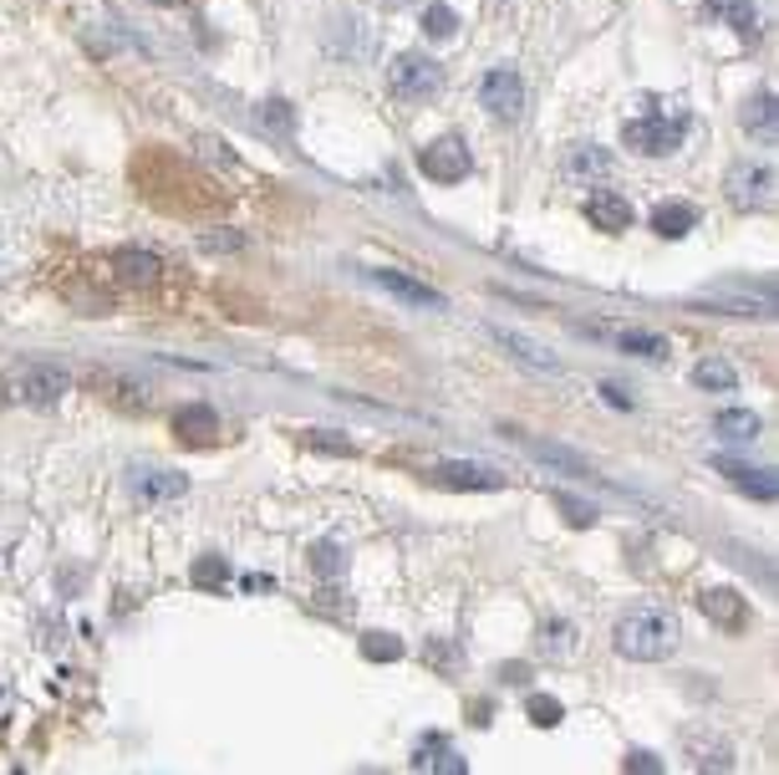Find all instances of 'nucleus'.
Segmentation results:
<instances>
[{
  "label": "nucleus",
  "mask_w": 779,
  "mask_h": 775,
  "mask_svg": "<svg viewBox=\"0 0 779 775\" xmlns=\"http://www.w3.org/2000/svg\"><path fill=\"white\" fill-rule=\"evenodd\" d=\"M413 771H444V775H464L469 765L454 750H448V740L444 735H429V740H418V750H413Z\"/></svg>",
  "instance_id": "nucleus-16"
},
{
  "label": "nucleus",
  "mask_w": 779,
  "mask_h": 775,
  "mask_svg": "<svg viewBox=\"0 0 779 775\" xmlns=\"http://www.w3.org/2000/svg\"><path fill=\"white\" fill-rule=\"evenodd\" d=\"M489 338L505 347V353L514 357V363H525V368H535V372H561V363L540 347V342H531V338H520V332H505V327H489Z\"/></svg>",
  "instance_id": "nucleus-12"
},
{
  "label": "nucleus",
  "mask_w": 779,
  "mask_h": 775,
  "mask_svg": "<svg viewBox=\"0 0 779 775\" xmlns=\"http://www.w3.org/2000/svg\"><path fill=\"white\" fill-rule=\"evenodd\" d=\"M525 449H531L540 465H555V470H571V474H591V465L576 459L571 449H561V444H535V439H525Z\"/></svg>",
  "instance_id": "nucleus-24"
},
{
  "label": "nucleus",
  "mask_w": 779,
  "mask_h": 775,
  "mask_svg": "<svg viewBox=\"0 0 779 775\" xmlns=\"http://www.w3.org/2000/svg\"><path fill=\"white\" fill-rule=\"evenodd\" d=\"M565 174H571V179H606V174H612V153H601L597 143H586V149H571V158H565Z\"/></svg>",
  "instance_id": "nucleus-21"
},
{
  "label": "nucleus",
  "mask_w": 779,
  "mask_h": 775,
  "mask_svg": "<svg viewBox=\"0 0 779 775\" xmlns=\"http://www.w3.org/2000/svg\"><path fill=\"white\" fill-rule=\"evenodd\" d=\"M693 225H698V209L693 204H682V200L678 204H657V209H652V230H657L663 240H682Z\"/></svg>",
  "instance_id": "nucleus-19"
},
{
  "label": "nucleus",
  "mask_w": 779,
  "mask_h": 775,
  "mask_svg": "<svg viewBox=\"0 0 779 775\" xmlns=\"http://www.w3.org/2000/svg\"><path fill=\"white\" fill-rule=\"evenodd\" d=\"M729 204L733 209H769L775 204V169L769 164H739L729 174Z\"/></svg>",
  "instance_id": "nucleus-5"
},
{
  "label": "nucleus",
  "mask_w": 779,
  "mask_h": 775,
  "mask_svg": "<svg viewBox=\"0 0 779 775\" xmlns=\"http://www.w3.org/2000/svg\"><path fill=\"white\" fill-rule=\"evenodd\" d=\"M693 383L703 387V393H733V387H739V372H733V363H724V357H703L693 368Z\"/></svg>",
  "instance_id": "nucleus-20"
},
{
  "label": "nucleus",
  "mask_w": 779,
  "mask_h": 775,
  "mask_svg": "<svg viewBox=\"0 0 779 775\" xmlns=\"http://www.w3.org/2000/svg\"><path fill=\"white\" fill-rule=\"evenodd\" d=\"M153 5H183V0H153Z\"/></svg>",
  "instance_id": "nucleus-38"
},
{
  "label": "nucleus",
  "mask_w": 779,
  "mask_h": 775,
  "mask_svg": "<svg viewBox=\"0 0 779 775\" xmlns=\"http://www.w3.org/2000/svg\"><path fill=\"white\" fill-rule=\"evenodd\" d=\"M133 490H138V495H183V474H168V470H138Z\"/></svg>",
  "instance_id": "nucleus-26"
},
{
  "label": "nucleus",
  "mask_w": 779,
  "mask_h": 775,
  "mask_svg": "<svg viewBox=\"0 0 779 775\" xmlns=\"http://www.w3.org/2000/svg\"><path fill=\"white\" fill-rule=\"evenodd\" d=\"M616 653L631 658V663H663L673 648H678V618L667 607H637L627 612L612 633Z\"/></svg>",
  "instance_id": "nucleus-1"
},
{
  "label": "nucleus",
  "mask_w": 779,
  "mask_h": 775,
  "mask_svg": "<svg viewBox=\"0 0 779 775\" xmlns=\"http://www.w3.org/2000/svg\"><path fill=\"white\" fill-rule=\"evenodd\" d=\"M555 506L565 510V521H571V525H591V521H597V510L586 506V500H576V495H555Z\"/></svg>",
  "instance_id": "nucleus-31"
},
{
  "label": "nucleus",
  "mask_w": 779,
  "mask_h": 775,
  "mask_svg": "<svg viewBox=\"0 0 779 775\" xmlns=\"http://www.w3.org/2000/svg\"><path fill=\"white\" fill-rule=\"evenodd\" d=\"M117 270H123V281H133V287H153L158 281V255H149V251H117V261H113Z\"/></svg>",
  "instance_id": "nucleus-22"
},
{
  "label": "nucleus",
  "mask_w": 779,
  "mask_h": 775,
  "mask_svg": "<svg viewBox=\"0 0 779 775\" xmlns=\"http://www.w3.org/2000/svg\"><path fill=\"white\" fill-rule=\"evenodd\" d=\"M311 561H316V572H321V576H336L347 557H342V551H336L332 541H327V546H316V551H311Z\"/></svg>",
  "instance_id": "nucleus-32"
},
{
  "label": "nucleus",
  "mask_w": 779,
  "mask_h": 775,
  "mask_svg": "<svg viewBox=\"0 0 779 775\" xmlns=\"http://www.w3.org/2000/svg\"><path fill=\"white\" fill-rule=\"evenodd\" d=\"M418 169L429 174L433 185H459V179H469L474 158H469V143H459V138H438V143H429V149L418 153Z\"/></svg>",
  "instance_id": "nucleus-4"
},
{
  "label": "nucleus",
  "mask_w": 779,
  "mask_h": 775,
  "mask_svg": "<svg viewBox=\"0 0 779 775\" xmlns=\"http://www.w3.org/2000/svg\"><path fill=\"white\" fill-rule=\"evenodd\" d=\"M627 771H647V775H657V771H663V760L652 755V750H631V755H627Z\"/></svg>",
  "instance_id": "nucleus-34"
},
{
  "label": "nucleus",
  "mask_w": 779,
  "mask_h": 775,
  "mask_svg": "<svg viewBox=\"0 0 779 775\" xmlns=\"http://www.w3.org/2000/svg\"><path fill=\"white\" fill-rule=\"evenodd\" d=\"M586 219H591L597 230H606V236H622V230H631V200H622L616 189H591Z\"/></svg>",
  "instance_id": "nucleus-9"
},
{
  "label": "nucleus",
  "mask_w": 779,
  "mask_h": 775,
  "mask_svg": "<svg viewBox=\"0 0 779 775\" xmlns=\"http://www.w3.org/2000/svg\"><path fill=\"white\" fill-rule=\"evenodd\" d=\"M433 480H438L444 490H499L505 485V474L484 470V465H438Z\"/></svg>",
  "instance_id": "nucleus-14"
},
{
  "label": "nucleus",
  "mask_w": 779,
  "mask_h": 775,
  "mask_svg": "<svg viewBox=\"0 0 779 775\" xmlns=\"http://www.w3.org/2000/svg\"><path fill=\"white\" fill-rule=\"evenodd\" d=\"M688 760H693V771H733V745L724 735H708V729H693L688 740H682Z\"/></svg>",
  "instance_id": "nucleus-10"
},
{
  "label": "nucleus",
  "mask_w": 779,
  "mask_h": 775,
  "mask_svg": "<svg viewBox=\"0 0 779 775\" xmlns=\"http://www.w3.org/2000/svg\"><path fill=\"white\" fill-rule=\"evenodd\" d=\"M266 118L276 123V128H291V113H285V102H270V107H266Z\"/></svg>",
  "instance_id": "nucleus-36"
},
{
  "label": "nucleus",
  "mask_w": 779,
  "mask_h": 775,
  "mask_svg": "<svg viewBox=\"0 0 779 775\" xmlns=\"http://www.w3.org/2000/svg\"><path fill=\"white\" fill-rule=\"evenodd\" d=\"M306 444H311V449H327V455H352L347 439H332L327 429H311V434H306Z\"/></svg>",
  "instance_id": "nucleus-33"
},
{
  "label": "nucleus",
  "mask_w": 779,
  "mask_h": 775,
  "mask_svg": "<svg viewBox=\"0 0 779 775\" xmlns=\"http://www.w3.org/2000/svg\"><path fill=\"white\" fill-rule=\"evenodd\" d=\"M688 134V113H642V118H627L622 138H627V149L647 153V158H663L673 153Z\"/></svg>",
  "instance_id": "nucleus-2"
},
{
  "label": "nucleus",
  "mask_w": 779,
  "mask_h": 775,
  "mask_svg": "<svg viewBox=\"0 0 779 775\" xmlns=\"http://www.w3.org/2000/svg\"><path fill=\"white\" fill-rule=\"evenodd\" d=\"M362 658L367 663H393V658H403V638H393V633H362Z\"/></svg>",
  "instance_id": "nucleus-27"
},
{
  "label": "nucleus",
  "mask_w": 779,
  "mask_h": 775,
  "mask_svg": "<svg viewBox=\"0 0 779 775\" xmlns=\"http://www.w3.org/2000/svg\"><path fill=\"white\" fill-rule=\"evenodd\" d=\"M16 393H21V404H31V408H56L62 404V393H67V372L62 368H26L21 372V383H16Z\"/></svg>",
  "instance_id": "nucleus-7"
},
{
  "label": "nucleus",
  "mask_w": 779,
  "mask_h": 775,
  "mask_svg": "<svg viewBox=\"0 0 779 775\" xmlns=\"http://www.w3.org/2000/svg\"><path fill=\"white\" fill-rule=\"evenodd\" d=\"M601 398H606V404H612V408H631V398H627V393H622V387H612V383L601 387Z\"/></svg>",
  "instance_id": "nucleus-35"
},
{
  "label": "nucleus",
  "mask_w": 779,
  "mask_h": 775,
  "mask_svg": "<svg viewBox=\"0 0 779 775\" xmlns=\"http://www.w3.org/2000/svg\"><path fill=\"white\" fill-rule=\"evenodd\" d=\"M744 128L749 134H775V92H759V98H749L744 107Z\"/></svg>",
  "instance_id": "nucleus-25"
},
{
  "label": "nucleus",
  "mask_w": 779,
  "mask_h": 775,
  "mask_svg": "<svg viewBox=\"0 0 779 775\" xmlns=\"http://www.w3.org/2000/svg\"><path fill=\"white\" fill-rule=\"evenodd\" d=\"M703 612H708L718 627H729V633H739V627L749 623L744 597H739V592H729V587H708V592H703Z\"/></svg>",
  "instance_id": "nucleus-13"
},
{
  "label": "nucleus",
  "mask_w": 779,
  "mask_h": 775,
  "mask_svg": "<svg viewBox=\"0 0 779 775\" xmlns=\"http://www.w3.org/2000/svg\"><path fill=\"white\" fill-rule=\"evenodd\" d=\"M713 434L729 439V444H754L764 434V419L754 408H724L718 419H713Z\"/></svg>",
  "instance_id": "nucleus-15"
},
{
  "label": "nucleus",
  "mask_w": 779,
  "mask_h": 775,
  "mask_svg": "<svg viewBox=\"0 0 779 775\" xmlns=\"http://www.w3.org/2000/svg\"><path fill=\"white\" fill-rule=\"evenodd\" d=\"M525 714H531V725L555 729V725L565 720V704H561V699H550V694H531V704H525Z\"/></svg>",
  "instance_id": "nucleus-28"
},
{
  "label": "nucleus",
  "mask_w": 779,
  "mask_h": 775,
  "mask_svg": "<svg viewBox=\"0 0 779 775\" xmlns=\"http://www.w3.org/2000/svg\"><path fill=\"white\" fill-rule=\"evenodd\" d=\"M174 434H179L183 444H209V439L219 434V419H215V408H204V404H194V408H179V419H174Z\"/></svg>",
  "instance_id": "nucleus-18"
},
{
  "label": "nucleus",
  "mask_w": 779,
  "mask_h": 775,
  "mask_svg": "<svg viewBox=\"0 0 779 775\" xmlns=\"http://www.w3.org/2000/svg\"><path fill=\"white\" fill-rule=\"evenodd\" d=\"M372 281H378L387 296H398V302H408V306H433V312H444L448 306V296L444 291H433V287H423V281H413V276H403V270H367Z\"/></svg>",
  "instance_id": "nucleus-8"
},
{
  "label": "nucleus",
  "mask_w": 779,
  "mask_h": 775,
  "mask_svg": "<svg viewBox=\"0 0 779 775\" xmlns=\"http://www.w3.org/2000/svg\"><path fill=\"white\" fill-rule=\"evenodd\" d=\"M423 31H429V36H454V31H459L454 5H423Z\"/></svg>",
  "instance_id": "nucleus-30"
},
{
  "label": "nucleus",
  "mask_w": 779,
  "mask_h": 775,
  "mask_svg": "<svg viewBox=\"0 0 779 775\" xmlns=\"http://www.w3.org/2000/svg\"><path fill=\"white\" fill-rule=\"evenodd\" d=\"M204 245H209V251H234V245H240V236H209Z\"/></svg>",
  "instance_id": "nucleus-37"
},
{
  "label": "nucleus",
  "mask_w": 779,
  "mask_h": 775,
  "mask_svg": "<svg viewBox=\"0 0 779 775\" xmlns=\"http://www.w3.org/2000/svg\"><path fill=\"white\" fill-rule=\"evenodd\" d=\"M480 102L489 107V113H495V118H520V107H525V82H520L510 67L484 72Z\"/></svg>",
  "instance_id": "nucleus-6"
},
{
  "label": "nucleus",
  "mask_w": 779,
  "mask_h": 775,
  "mask_svg": "<svg viewBox=\"0 0 779 775\" xmlns=\"http://www.w3.org/2000/svg\"><path fill=\"white\" fill-rule=\"evenodd\" d=\"M387 82H393V92H398L403 102H429V98H438V87H444V67H438L433 56L408 51V56H398V62H393Z\"/></svg>",
  "instance_id": "nucleus-3"
},
{
  "label": "nucleus",
  "mask_w": 779,
  "mask_h": 775,
  "mask_svg": "<svg viewBox=\"0 0 779 775\" xmlns=\"http://www.w3.org/2000/svg\"><path fill=\"white\" fill-rule=\"evenodd\" d=\"M708 16L733 26L744 41L749 36H759V5H754V0H708Z\"/></svg>",
  "instance_id": "nucleus-17"
},
{
  "label": "nucleus",
  "mask_w": 779,
  "mask_h": 775,
  "mask_svg": "<svg viewBox=\"0 0 779 775\" xmlns=\"http://www.w3.org/2000/svg\"><path fill=\"white\" fill-rule=\"evenodd\" d=\"M230 582V561L225 557H200L194 561V587H225Z\"/></svg>",
  "instance_id": "nucleus-29"
},
{
  "label": "nucleus",
  "mask_w": 779,
  "mask_h": 775,
  "mask_svg": "<svg viewBox=\"0 0 779 775\" xmlns=\"http://www.w3.org/2000/svg\"><path fill=\"white\" fill-rule=\"evenodd\" d=\"M616 347H622V353H631V357H647V363H663V357L673 353L657 332H616Z\"/></svg>",
  "instance_id": "nucleus-23"
},
{
  "label": "nucleus",
  "mask_w": 779,
  "mask_h": 775,
  "mask_svg": "<svg viewBox=\"0 0 779 775\" xmlns=\"http://www.w3.org/2000/svg\"><path fill=\"white\" fill-rule=\"evenodd\" d=\"M713 470L724 474V480H729L733 490L754 495V500H775V495H779L775 470H749V465H733V459H713Z\"/></svg>",
  "instance_id": "nucleus-11"
}]
</instances>
